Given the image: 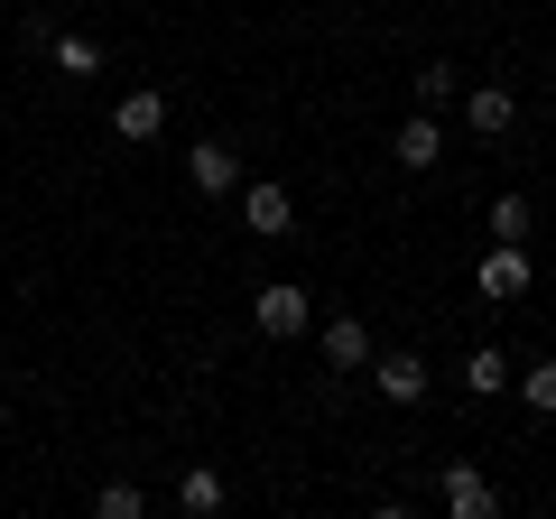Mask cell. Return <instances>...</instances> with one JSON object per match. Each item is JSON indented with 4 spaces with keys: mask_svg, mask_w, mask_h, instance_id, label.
Masks as SVG:
<instances>
[{
    "mask_svg": "<svg viewBox=\"0 0 556 519\" xmlns=\"http://www.w3.org/2000/svg\"><path fill=\"white\" fill-rule=\"evenodd\" d=\"M251 325H260V334H278V343H288V334H306V325H316V298H306L298 279H269V288L251 298Z\"/></svg>",
    "mask_w": 556,
    "mask_h": 519,
    "instance_id": "cell-1",
    "label": "cell"
},
{
    "mask_svg": "<svg viewBox=\"0 0 556 519\" xmlns=\"http://www.w3.org/2000/svg\"><path fill=\"white\" fill-rule=\"evenodd\" d=\"M455 93H464L455 65H427V75H417V102H455Z\"/></svg>",
    "mask_w": 556,
    "mask_h": 519,
    "instance_id": "cell-17",
    "label": "cell"
},
{
    "mask_svg": "<svg viewBox=\"0 0 556 519\" xmlns=\"http://www.w3.org/2000/svg\"><path fill=\"white\" fill-rule=\"evenodd\" d=\"M371 380L390 390L399 408H417V400H427V362H417V353H380V362H371Z\"/></svg>",
    "mask_w": 556,
    "mask_h": 519,
    "instance_id": "cell-7",
    "label": "cell"
},
{
    "mask_svg": "<svg viewBox=\"0 0 556 519\" xmlns=\"http://www.w3.org/2000/svg\"><path fill=\"white\" fill-rule=\"evenodd\" d=\"M241 223H251V232H288V223H298L288 186H241Z\"/></svg>",
    "mask_w": 556,
    "mask_h": 519,
    "instance_id": "cell-10",
    "label": "cell"
},
{
    "mask_svg": "<svg viewBox=\"0 0 556 519\" xmlns=\"http://www.w3.org/2000/svg\"><path fill=\"white\" fill-rule=\"evenodd\" d=\"M186 177H195V195H241V159L223 140H195L186 149Z\"/></svg>",
    "mask_w": 556,
    "mask_h": 519,
    "instance_id": "cell-2",
    "label": "cell"
},
{
    "mask_svg": "<svg viewBox=\"0 0 556 519\" xmlns=\"http://www.w3.org/2000/svg\"><path fill=\"white\" fill-rule=\"evenodd\" d=\"M149 510V492H130V482H102L93 492V519H139Z\"/></svg>",
    "mask_w": 556,
    "mask_h": 519,
    "instance_id": "cell-15",
    "label": "cell"
},
{
    "mask_svg": "<svg viewBox=\"0 0 556 519\" xmlns=\"http://www.w3.org/2000/svg\"><path fill=\"white\" fill-rule=\"evenodd\" d=\"M482 298H529V241H492V260H482Z\"/></svg>",
    "mask_w": 556,
    "mask_h": 519,
    "instance_id": "cell-3",
    "label": "cell"
},
{
    "mask_svg": "<svg viewBox=\"0 0 556 519\" xmlns=\"http://www.w3.org/2000/svg\"><path fill=\"white\" fill-rule=\"evenodd\" d=\"M529 232H538V204L529 195H501L492 204V241H529Z\"/></svg>",
    "mask_w": 556,
    "mask_h": 519,
    "instance_id": "cell-12",
    "label": "cell"
},
{
    "mask_svg": "<svg viewBox=\"0 0 556 519\" xmlns=\"http://www.w3.org/2000/svg\"><path fill=\"white\" fill-rule=\"evenodd\" d=\"M519 400H529L538 418H556V362H529V371H519Z\"/></svg>",
    "mask_w": 556,
    "mask_h": 519,
    "instance_id": "cell-14",
    "label": "cell"
},
{
    "mask_svg": "<svg viewBox=\"0 0 556 519\" xmlns=\"http://www.w3.org/2000/svg\"><path fill=\"white\" fill-rule=\"evenodd\" d=\"M390 159L408 167V177H427V167L445 159V130H437V121H427V112H417V121H399V140H390Z\"/></svg>",
    "mask_w": 556,
    "mask_h": 519,
    "instance_id": "cell-5",
    "label": "cell"
},
{
    "mask_svg": "<svg viewBox=\"0 0 556 519\" xmlns=\"http://www.w3.org/2000/svg\"><path fill=\"white\" fill-rule=\"evenodd\" d=\"M112 130H121V140H159V130H167V93H159V84H139V93H121Z\"/></svg>",
    "mask_w": 556,
    "mask_h": 519,
    "instance_id": "cell-4",
    "label": "cell"
},
{
    "mask_svg": "<svg viewBox=\"0 0 556 519\" xmlns=\"http://www.w3.org/2000/svg\"><path fill=\"white\" fill-rule=\"evenodd\" d=\"M445 510H455V519H492V510H501V492L473 473V464H455V473H445Z\"/></svg>",
    "mask_w": 556,
    "mask_h": 519,
    "instance_id": "cell-9",
    "label": "cell"
},
{
    "mask_svg": "<svg viewBox=\"0 0 556 519\" xmlns=\"http://www.w3.org/2000/svg\"><path fill=\"white\" fill-rule=\"evenodd\" d=\"M325 362H334V371H362V362H371V325L362 316H325Z\"/></svg>",
    "mask_w": 556,
    "mask_h": 519,
    "instance_id": "cell-8",
    "label": "cell"
},
{
    "mask_svg": "<svg viewBox=\"0 0 556 519\" xmlns=\"http://www.w3.org/2000/svg\"><path fill=\"white\" fill-rule=\"evenodd\" d=\"M510 121H519V102L501 93V84H473V93H464V130H473V140H501Z\"/></svg>",
    "mask_w": 556,
    "mask_h": 519,
    "instance_id": "cell-6",
    "label": "cell"
},
{
    "mask_svg": "<svg viewBox=\"0 0 556 519\" xmlns=\"http://www.w3.org/2000/svg\"><path fill=\"white\" fill-rule=\"evenodd\" d=\"M56 65L65 75H102V38H56Z\"/></svg>",
    "mask_w": 556,
    "mask_h": 519,
    "instance_id": "cell-16",
    "label": "cell"
},
{
    "mask_svg": "<svg viewBox=\"0 0 556 519\" xmlns=\"http://www.w3.org/2000/svg\"><path fill=\"white\" fill-rule=\"evenodd\" d=\"M464 390H473V400H492V390H510V362H501V353H473V362H464Z\"/></svg>",
    "mask_w": 556,
    "mask_h": 519,
    "instance_id": "cell-13",
    "label": "cell"
},
{
    "mask_svg": "<svg viewBox=\"0 0 556 519\" xmlns=\"http://www.w3.org/2000/svg\"><path fill=\"white\" fill-rule=\"evenodd\" d=\"M177 510H186V519H214V510H223V473H204V464H195V473L177 482Z\"/></svg>",
    "mask_w": 556,
    "mask_h": 519,
    "instance_id": "cell-11",
    "label": "cell"
}]
</instances>
